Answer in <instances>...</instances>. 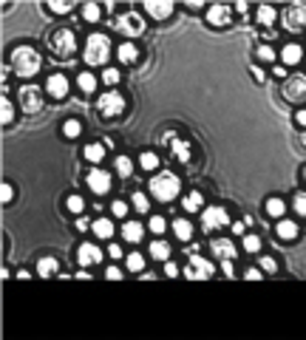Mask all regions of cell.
I'll use <instances>...</instances> for the list:
<instances>
[{
    "label": "cell",
    "mask_w": 306,
    "mask_h": 340,
    "mask_svg": "<svg viewBox=\"0 0 306 340\" xmlns=\"http://www.w3.org/2000/svg\"><path fill=\"white\" fill-rule=\"evenodd\" d=\"M12 65H15V71L20 77H34L40 71V65H43V60H40V54L31 45H17L12 51Z\"/></svg>",
    "instance_id": "6da1fadb"
},
{
    "label": "cell",
    "mask_w": 306,
    "mask_h": 340,
    "mask_svg": "<svg viewBox=\"0 0 306 340\" xmlns=\"http://www.w3.org/2000/svg\"><path fill=\"white\" fill-rule=\"evenodd\" d=\"M179 190H182V181L173 173H159L150 179V193L156 196L159 202H173L179 196Z\"/></svg>",
    "instance_id": "7a4b0ae2"
},
{
    "label": "cell",
    "mask_w": 306,
    "mask_h": 340,
    "mask_svg": "<svg viewBox=\"0 0 306 340\" xmlns=\"http://www.w3.org/2000/svg\"><path fill=\"white\" fill-rule=\"evenodd\" d=\"M49 48L57 54V60H71L74 51H77V37H74L71 29H57L49 37Z\"/></svg>",
    "instance_id": "3957f363"
},
{
    "label": "cell",
    "mask_w": 306,
    "mask_h": 340,
    "mask_svg": "<svg viewBox=\"0 0 306 340\" xmlns=\"http://www.w3.org/2000/svg\"><path fill=\"white\" fill-rule=\"evenodd\" d=\"M111 54V40L105 34H91L85 43V63L88 65H102Z\"/></svg>",
    "instance_id": "277c9868"
},
{
    "label": "cell",
    "mask_w": 306,
    "mask_h": 340,
    "mask_svg": "<svg viewBox=\"0 0 306 340\" xmlns=\"http://www.w3.org/2000/svg\"><path fill=\"white\" fill-rule=\"evenodd\" d=\"M213 272H215L213 261H204V258H199V255H190V264H187V269H185V275L190 278V281H207Z\"/></svg>",
    "instance_id": "5b68a950"
},
{
    "label": "cell",
    "mask_w": 306,
    "mask_h": 340,
    "mask_svg": "<svg viewBox=\"0 0 306 340\" xmlns=\"http://www.w3.org/2000/svg\"><path fill=\"white\" fill-rule=\"evenodd\" d=\"M97 108H100L102 116H119L122 111H125V96H122L119 91H108V94H102V100L97 102Z\"/></svg>",
    "instance_id": "8992f818"
},
{
    "label": "cell",
    "mask_w": 306,
    "mask_h": 340,
    "mask_svg": "<svg viewBox=\"0 0 306 340\" xmlns=\"http://www.w3.org/2000/svg\"><path fill=\"white\" fill-rule=\"evenodd\" d=\"M284 26L292 31H300L306 29V6L303 3H292L289 9L284 12Z\"/></svg>",
    "instance_id": "52a82bcc"
},
{
    "label": "cell",
    "mask_w": 306,
    "mask_h": 340,
    "mask_svg": "<svg viewBox=\"0 0 306 340\" xmlns=\"http://www.w3.org/2000/svg\"><path fill=\"white\" fill-rule=\"evenodd\" d=\"M20 102H23V111H26V114H37V111L43 108V94H40L34 85H23L20 88Z\"/></svg>",
    "instance_id": "ba28073f"
},
{
    "label": "cell",
    "mask_w": 306,
    "mask_h": 340,
    "mask_svg": "<svg viewBox=\"0 0 306 340\" xmlns=\"http://www.w3.org/2000/svg\"><path fill=\"white\" fill-rule=\"evenodd\" d=\"M284 96L292 102H303L306 100V77L303 74H295V77H289L284 85Z\"/></svg>",
    "instance_id": "9c48e42d"
},
{
    "label": "cell",
    "mask_w": 306,
    "mask_h": 340,
    "mask_svg": "<svg viewBox=\"0 0 306 340\" xmlns=\"http://www.w3.org/2000/svg\"><path fill=\"white\" fill-rule=\"evenodd\" d=\"M204 230H218V227H227L230 224V216L224 207H207L204 210V218H201Z\"/></svg>",
    "instance_id": "30bf717a"
},
{
    "label": "cell",
    "mask_w": 306,
    "mask_h": 340,
    "mask_svg": "<svg viewBox=\"0 0 306 340\" xmlns=\"http://www.w3.org/2000/svg\"><path fill=\"white\" fill-rule=\"evenodd\" d=\"M230 20H233V9L227 3H213L207 9V23L210 26H227Z\"/></svg>",
    "instance_id": "8fae6325"
},
{
    "label": "cell",
    "mask_w": 306,
    "mask_h": 340,
    "mask_svg": "<svg viewBox=\"0 0 306 340\" xmlns=\"http://www.w3.org/2000/svg\"><path fill=\"white\" fill-rule=\"evenodd\" d=\"M88 187L100 196L108 193V190H111V173H108V170H91V173H88Z\"/></svg>",
    "instance_id": "7c38bea8"
},
{
    "label": "cell",
    "mask_w": 306,
    "mask_h": 340,
    "mask_svg": "<svg viewBox=\"0 0 306 340\" xmlns=\"http://www.w3.org/2000/svg\"><path fill=\"white\" fill-rule=\"evenodd\" d=\"M116 26H119L125 34H130V37H134V34H142V29H145L142 17L136 15V12H128L125 17H119V20H116Z\"/></svg>",
    "instance_id": "4fadbf2b"
},
{
    "label": "cell",
    "mask_w": 306,
    "mask_h": 340,
    "mask_svg": "<svg viewBox=\"0 0 306 340\" xmlns=\"http://www.w3.org/2000/svg\"><path fill=\"white\" fill-rule=\"evenodd\" d=\"M46 91H49L51 96L63 100V96L68 94V80H65L63 74H51L49 80H46Z\"/></svg>",
    "instance_id": "5bb4252c"
},
{
    "label": "cell",
    "mask_w": 306,
    "mask_h": 340,
    "mask_svg": "<svg viewBox=\"0 0 306 340\" xmlns=\"http://www.w3.org/2000/svg\"><path fill=\"white\" fill-rule=\"evenodd\" d=\"M77 261H79V267H91V264L102 261V250L100 247H94V244H82L79 247V253H77Z\"/></svg>",
    "instance_id": "9a60e30c"
},
{
    "label": "cell",
    "mask_w": 306,
    "mask_h": 340,
    "mask_svg": "<svg viewBox=\"0 0 306 340\" xmlns=\"http://www.w3.org/2000/svg\"><path fill=\"white\" fill-rule=\"evenodd\" d=\"M145 12H148L150 17L162 20V17H167L173 12V3H167V0H148V3H145Z\"/></svg>",
    "instance_id": "2e32d148"
},
{
    "label": "cell",
    "mask_w": 306,
    "mask_h": 340,
    "mask_svg": "<svg viewBox=\"0 0 306 340\" xmlns=\"http://www.w3.org/2000/svg\"><path fill=\"white\" fill-rule=\"evenodd\" d=\"M213 253H215V258H218V261H230L235 255V244L230 238H215L213 241Z\"/></svg>",
    "instance_id": "e0dca14e"
},
{
    "label": "cell",
    "mask_w": 306,
    "mask_h": 340,
    "mask_svg": "<svg viewBox=\"0 0 306 340\" xmlns=\"http://www.w3.org/2000/svg\"><path fill=\"white\" fill-rule=\"evenodd\" d=\"M167 142H170L173 156H176L179 162H190V145H187V142H179V139H173V133L167 136Z\"/></svg>",
    "instance_id": "ac0fdd59"
},
{
    "label": "cell",
    "mask_w": 306,
    "mask_h": 340,
    "mask_svg": "<svg viewBox=\"0 0 306 340\" xmlns=\"http://www.w3.org/2000/svg\"><path fill=\"white\" fill-rule=\"evenodd\" d=\"M122 235H125V241H130V244L142 241V224H139V221H128V224L122 227Z\"/></svg>",
    "instance_id": "d6986e66"
},
{
    "label": "cell",
    "mask_w": 306,
    "mask_h": 340,
    "mask_svg": "<svg viewBox=\"0 0 306 340\" xmlns=\"http://www.w3.org/2000/svg\"><path fill=\"white\" fill-rule=\"evenodd\" d=\"M173 230H176V235L182 241H190L193 238V224L187 221V218H176V221H173Z\"/></svg>",
    "instance_id": "ffe728a7"
},
{
    "label": "cell",
    "mask_w": 306,
    "mask_h": 340,
    "mask_svg": "<svg viewBox=\"0 0 306 340\" xmlns=\"http://www.w3.org/2000/svg\"><path fill=\"white\" fill-rule=\"evenodd\" d=\"M281 57H284V63H286V65H295L300 57H303V51H300V45L289 43V45H284V51H281Z\"/></svg>",
    "instance_id": "44dd1931"
},
{
    "label": "cell",
    "mask_w": 306,
    "mask_h": 340,
    "mask_svg": "<svg viewBox=\"0 0 306 340\" xmlns=\"http://www.w3.org/2000/svg\"><path fill=\"white\" fill-rule=\"evenodd\" d=\"M150 255L159 258V261H167L170 258V244H167V241H153V244H150Z\"/></svg>",
    "instance_id": "7402d4cb"
},
{
    "label": "cell",
    "mask_w": 306,
    "mask_h": 340,
    "mask_svg": "<svg viewBox=\"0 0 306 340\" xmlns=\"http://www.w3.org/2000/svg\"><path fill=\"white\" fill-rule=\"evenodd\" d=\"M278 235L284 241H292L298 235V224H295V221H278Z\"/></svg>",
    "instance_id": "603a6c76"
},
{
    "label": "cell",
    "mask_w": 306,
    "mask_h": 340,
    "mask_svg": "<svg viewBox=\"0 0 306 340\" xmlns=\"http://www.w3.org/2000/svg\"><path fill=\"white\" fill-rule=\"evenodd\" d=\"M201 204H204V196H201L199 190H193V193L185 196V210L196 213V210H201Z\"/></svg>",
    "instance_id": "cb8c5ba5"
},
{
    "label": "cell",
    "mask_w": 306,
    "mask_h": 340,
    "mask_svg": "<svg viewBox=\"0 0 306 340\" xmlns=\"http://www.w3.org/2000/svg\"><path fill=\"white\" fill-rule=\"evenodd\" d=\"M275 9L272 6H267V3H264V6H258V23H261V26H272V23H275Z\"/></svg>",
    "instance_id": "d4e9b609"
},
{
    "label": "cell",
    "mask_w": 306,
    "mask_h": 340,
    "mask_svg": "<svg viewBox=\"0 0 306 340\" xmlns=\"http://www.w3.org/2000/svg\"><path fill=\"white\" fill-rule=\"evenodd\" d=\"M77 85L82 88L85 94H91L94 88H97V77H94L91 71H82V74H79V77H77Z\"/></svg>",
    "instance_id": "484cf974"
},
{
    "label": "cell",
    "mask_w": 306,
    "mask_h": 340,
    "mask_svg": "<svg viewBox=\"0 0 306 340\" xmlns=\"http://www.w3.org/2000/svg\"><path fill=\"white\" fill-rule=\"evenodd\" d=\"M54 272H57V261L54 258H43L37 264V275L40 278H49V275H54Z\"/></svg>",
    "instance_id": "4316f807"
},
{
    "label": "cell",
    "mask_w": 306,
    "mask_h": 340,
    "mask_svg": "<svg viewBox=\"0 0 306 340\" xmlns=\"http://www.w3.org/2000/svg\"><path fill=\"white\" fill-rule=\"evenodd\" d=\"M102 156H105V148H102L100 142H91V145H85V159H88V162H100Z\"/></svg>",
    "instance_id": "83f0119b"
},
{
    "label": "cell",
    "mask_w": 306,
    "mask_h": 340,
    "mask_svg": "<svg viewBox=\"0 0 306 340\" xmlns=\"http://www.w3.org/2000/svg\"><path fill=\"white\" fill-rule=\"evenodd\" d=\"M94 232H97L100 238H111V235H114V224H111L108 218H100V221L94 224Z\"/></svg>",
    "instance_id": "f1b7e54d"
},
{
    "label": "cell",
    "mask_w": 306,
    "mask_h": 340,
    "mask_svg": "<svg viewBox=\"0 0 306 340\" xmlns=\"http://www.w3.org/2000/svg\"><path fill=\"white\" fill-rule=\"evenodd\" d=\"M136 54H139V51H136L134 43H122L119 45V60H122V63H134Z\"/></svg>",
    "instance_id": "f546056e"
},
{
    "label": "cell",
    "mask_w": 306,
    "mask_h": 340,
    "mask_svg": "<svg viewBox=\"0 0 306 340\" xmlns=\"http://www.w3.org/2000/svg\"><path fill=\"white\" fill-rule=\"evenodd\" d=\"M116 173H119L122 179H128V176L134 173V165H130L128 156H116Z\"/></svg>",
    "instance_id": "4dcf8cb0"
},
{
    "label": "cell",
    "mask_w": 306,
    "mask_h": 340,
    "mask_svg": "<svg viewBox=\"0 0 306 340\" xmlns=\"http://www.w3.org/2000/svg\"><path fill=\"white\" fill-rule=\"evenodd\" d=\"M139 165H142V170H156V167H159V156L145 151L142 156H139Z\"/></svg>",
    "instance_id": "1f68e13d"
},
{
    "label": "cell",
    "mask_w": 306,
    "mask_h": 340,
    "mask_svg": "<svg viewBox=\"0 0 306 340\" xmlns=\"http://www.w3.org/2000/svg\"><path fill=\"white\" fill-rule=\"evenodd\" d=\"M125 264H128V269L130 272H142V267H145V258L139 253H130L128 258H125Z\"/></svg>",
    "instance_id": "d6a6232c"
},
{
    "label": "cell",
    "mask_w": 306,
    "mask_h": 340,
    "mask_svg": "<svg viewBox=\"0 0 306 340\" xmlns=\"http://www.w3.org/2000/svg\"><path fill=\"white\" fill-rule=\"evenodd\" d=\"M284 210H286V204L281 202V199H270V202H267V213H270V216H284Z\"/></svg>",
    "instance_id": "836d02e7"
},
{
    "label": "cell",
    "mask_w": 306,
    "mask_h": 340,
    "mask_svg": "<svg viewBox=\"0 0 306 340\" xmlns=\"http://www.w3.org/2000/svg\"><path fill=\"white\" fill-rule=\"evenodd\" d=\"M100 6H97V3H85V6H82V17H85V20H100Z\"/></svg>",
    "instance_id": "e575fe53"
},
{
    "label": "cell",
    "mask_w": 306,
    "mask_h": 340,
    "mask_svg": "<svg viewBox=\"0 0 306 340\" xmlns=\"http://www.w3.org/2000/svg\"><path fill=\"white\" fill-rule=\"evenodd\" d=\"M71 6H74V3H68V0H51V3H49V9H51V12H57V15L71 12Z\"/></svg>",
    "instance_id": "d590c367"
},
{
    "label": "cell",
    "mask_w": 306,
    "mask_h": 340,
    "mask_svg": "<svg viewBox=\"0 0 306 340\" xmlns=\"http://www.w3.org/2000/svg\"><path fill=\"white\" fill-rule=\"evenodd\" d=\"M12 116H15V111H12V102L3 100V102H0V119H3V125L12 122Z\"/></svg>",
    "instance_id": "8d00e7d4"
},
{
    "label": "cell",
    "mask_w": 306,
    "mask_h": 340,
    "mask_svg": "<svg viewBox=\"0 0 306 340\" xmlns=\"http://www.w3.org/2000/svg\"><path fill=\"white\" fill-rule=\"evenodd\" d=\"M65 136H79V130H82V125H79V119H68V122L63 125Z\"/></svg>",
    "instance_id": "74e56055"
},
{
    "label": "cell",
    "mask_w": 306,
    "mask_h": 340,
    "mask_svg": "<svg viewBox=\"0 0 306 340\" xmlns=\"http://www.w3.org/2000/svg\"><path fill=\"white\" fill-rule=\"evenodd\" d=\"M134 207H136L139 213H148V207H150L148 196H145V193H134Z\"/></svg>",
    "instance_id": "f35d334b"
},
{
    "label": "cell",
    "mask_w": 306,
    "mask_h": 340,
    "mask_svg": "<svg viewBox=\"0 0 306 340\" xmlns=\"http://www.w3.org/2000/svg\"><path fill=\"white\" fill-rule=\"evenodd\" d=\"M244 250H247V253H258V250H261V238H258V235H247V238H244Z\"/></svg>",
    "instance_id": "ab89813d"
},
{
    "label": "cell",
    "mask_w": 306,
    "mask_h": 340,
    "mask_svg": "<svg viewBox=\"0 0 306 340\" xmlns=\"http://www.w3.org/2000/svg\"><path fill=\"white\" fill-rule=\"evenodd\" d=\"M102 82H105V85H116V82H119V71H116V68H108V71L102 74Z\"/></svg>",
    "instance_id": "60d3db41"
},
{
    "label": "cell",
    "mask_w": 306,
    "mask_h": 340,
    "mask_svg": "<svg viewBox=\"0 0 306 340\" xmlns=\"http://www.w3.org/2000/svg\"><path fill=\"white\" fill-rule=\"evenodd\" d=\"M82 207H85V202H82L79 196H71V199H68V210L71 213H82Z\"/></svg>",
    "instance_id": "b9f144b4"
},
{
    "label": "cell",
    "mask_w": 306,
    "mask_h": 340,
    "mask_svg": "<svg viewBox=\"0 0 306 340\" xmlns=\"http://www.w3.org/2000/svg\"><path fill=\"white\" fill-rule=\"evenodd\" d=\"M164 227H167V221H164L162 216H153V218H150V230H153V232H164Z\"/></svg>",
    "instance_id": "7bdbcfd3"
},
{
    "label": "cell",
    "mask_w": 306,
    "mask_h": 340,
    "mask_svg": "<svg viewBox=\"0 0 306 340\" xmlns=\"http://www.w3.org/2000/svg\"><path fill=\"white\" fill-rule=\"evenodd\" d=\"M295 210H298V216H306V193L295 196Z\"/></svg>",
    "instance_id": "ee69618b"
},
{
    "label": "cell",
    "mask_w": 306,
    "mask_h": 340,
    "mask_svg": "<svg viewBox=\"0 0 306 340\" xmlns=\"http://www.w3.org/2000/svg\"><path fill=\"white\" fill-rule=\"evenodd\" d=\"M258 57L261 60H275V51H272L270 45H258Z\"/></svg>",
    "instance_id": "f6af8a7d"
},
{
    "label": "cell",
    "mask_w": 306,
    "mask_h": 340,
    "mask_svg": "<svg viewBox=\"0 0 306 340\" xmlns=\"http://www.w3.org/2000/svg\"><path fill=\"white\" fill-rule=\"evenodd\" d=\"M261 267L267 269V272H275V269H278V264H275V258H270V255H264V258H261Z\"/></svg>",
    "instance_id": "bcb514c9"
},
{
    "label": "cell",
    "mask_w": 306,
    "mask_h": 340,
    "mask_svg": "<svg viewBox=\"0 0 306 340\" xmlns=\"http://www.w3.org/2000/svg\"><path fill=\"white\" fill-rule=\"evenodd\" d=\"M12 196H15L12 184H3V187H0V202H12Z\"/></svg>",
    "instance_id": "7dc6e473"
},
{
    "label": "cell",
    "mask_w": 306,
    "mask_h": 340,
    "mask_svg": "<svg viewBox=\"0 0 306 340\" xmlns=\"http://www.w3.org/2000/svg\"><path fill=\"white\" fill-rule=\"evenodd\" d=\"M164 275H167V278H176L179 275V267L173 264V261H167V264H164Z\"/></svg>",
    "instance_id": "c3c4849f"
},
{
    "label": "cell",
    "mask_w": 306,
    "mask_h": 340,
    "mask_svg": "<svg viewBox=\"0 0 306 340\" xmlns=\"http://www.w3.org/2000/svg\"><path fill=\"white\" fill-rule=\"evenodd\" d=\"M111 210H114V216H125V213H128V204H125V202H114Z\"/></svg>",
    "instance_id": "681fc988"
},
{
    "label": "cell",
    "mask_w": 306,
    "mask_h": 340,
    "mask_svg": "<svg viewBox=\"0 0 306 340\" xmlns=\"http://www.w3.org/2000/svg\"><path fill=\"white\" fill-rule=\"evenodd\" d=\"M105 278H108V281H119L122 272H119L116 267H108V269H105Z\"/></svg>",
    "instance_id": "f907efd6"
},
{
    "label": "cell",
    "mask_w": 306,
    "mask_h": 340,
    "mask_svg": "<svg viewBox=\"0 0 306 340\" xmlns=\"http://www.w3.org/2000/svg\"><path fill=\"white\" fill-rule=\"evenodd\" d=\"M108 255H111V258H122V247L119 244H111V247H108Z\"/></svg>",
    "instance_id": "816d5d0a"
},
{
    "label": "cell",
    "mask_w": 306,
    "mask_h": 340,
    "mask_svg": "<svg viewBox=\"0 0 306 340\" xmlns=\"http://www.w3.org/2000/svg\"><path fill=\"white\" fill-rule=\"evenodd\" d=\"M244 278H247V281H258V278H261V269H247Z\"/></svg>",
    "instance_id": "f5cc1de1"
},
{
    "label": "cell",
    "mask_w": 306,
    "mask_h": 340,
    "mask_svg": "<svg viewBox=\"0 0 306 340\" xmlns=\"http://www.w3.org/2000/svg\"><path fill=\"white\" fill-rule=\"evenodd\" d=\"M221 264H224V275L233 278V275H235V272H233V264H230V261H221Z\"/></svg>",
    "instance_id": "db71d44e"
},
{
    "label": "cell",
    "mask_w": 306,
    "mask_h": 340,
    "mask_svg": "<svg viewBox=\"0 0 306 340\" xmlns=\"http://www.w3.org/2000/svg\"><path fill=\"white\" fill-rule=\"evenodd\" d=\"M244 227H247V221H235V224H233L235 235H241V232H244Z\"/></svg>",
    "instance_id": "11a10c76"
},
{
    "label": "cell",
    "mask_w": 306,
    "mask_h": 340,
    "mask_svg": "<svg viewBox=\"0 0 306 340\" xmlns=\"http://www.w3.org/2000/svg\"><path fill=\"white\" fill-rule=\"evenodd\" d=\"M88 227H91V224H88V218H77V230H79V232L88 230Z\"/></svg>",
    "instance_id": "9f6ffc18"
},
{
    "label": "cell",
    "mask_w": 306,
    "mask_h": 340,
    "mask_svg": "<svg viewBox=\"0 0 306 340\" xmlns=\"http://www.w3.org/2000/svg\"><path fill=\"white\" fill-rule=\"evenodd\" d=\"M295 122H298V125H306V111H298V114H295Z\"/></svg>",
    "instance_id": "6f0895ef"
},
{
    "label": "cell",
    "mask_w": 306,
    "mask_h": 340,
    "mask_svg": "<svg viewBox=\"0 0 306 340\" xmlns=\"http://www.w3.org/2000/svg\"><path fill=\"white\" fill-rule=\"evenodd\" d=\"M77 278H79V281H91V275H88L85 269H79V272H77Z\"/></svg>",
    "instance_id": "680465c9"
},
{
    "label": "cell",
    "mask_w": 306,
    "mask_h": 340,
    "mask_svg": "<svg viewBox=\"0 0 306 340\" xmlns=\"http://www.w3.org/2000/svg\"><path fill=\"white\" fill-rule=\"evenodd\" d=\"M303 179H306V170H303Z\"/></svg>",
    "instance_id": "91938a15"
}]
</instances>
